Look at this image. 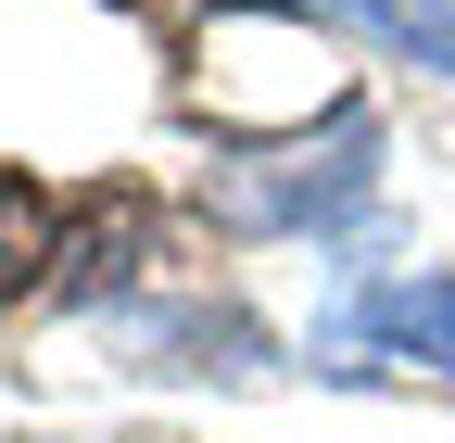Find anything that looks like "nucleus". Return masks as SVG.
Masks as SVG:
<instances>
[{
    "instance_id": "obj_1",
    "label": "nucleus",
    "mask_w": 455,
    "mask_h": 443,
    "mask_svg": "<svg viewBox=\"0 0 455 443\" xmlns=\"http://www.w3.org/2000/svg\"><path fill=\"white\" fill-rule=\"evenodd\" d=\"M379 190V115L367 101H329V127L278 140V152H228L203 178V215L241 241H278V229H341Z\"/></svg>"
},
{
    "instance_id": "obj_2",
    "label": "nucleus",
    "mask_w": 455,
    "mask_h": 443,
    "mask_svg": "<svg viewBox=\"0 0 455 443\" xmlns=\"http://www.w3.org/2000/svg\"><path fill=\"white\" fill-rule=\"evenodd\" d=\"M228 13H316V26H355V38H379L392 64H430V77H455V0H228Z\"/></svg>"
},
{
    "instance_id": "obj_3",
    "label": "nucleus",
    "mask_w": 455,
    "mask_h": 443,
    "mask_svg": "<svg viewBox=\"0 0 455 443\" xmlns=\"http://www.w3.org/2000/svg\"><path fill=\"white\" fill-rule=\"evenodd\" d=\"M355 329L455 380V279H367V292H355Z\"/></svg>"
},
{
    "instance_id": "obj_4",
    "label": "nucleus",
    "mask_w": 455,
    "mask_h": 443,
    "mask_svg": "<svg viewBox=\"0 0 455 443\" xmlns=\"http://www.w3.org/2000/svg\"><path fill=\"white\" fill-rule=\"evenodd\" d=\"M51 266H64V203H51L26 165H0V304L38 292Z\"/></svg>"
}]
</instances>
